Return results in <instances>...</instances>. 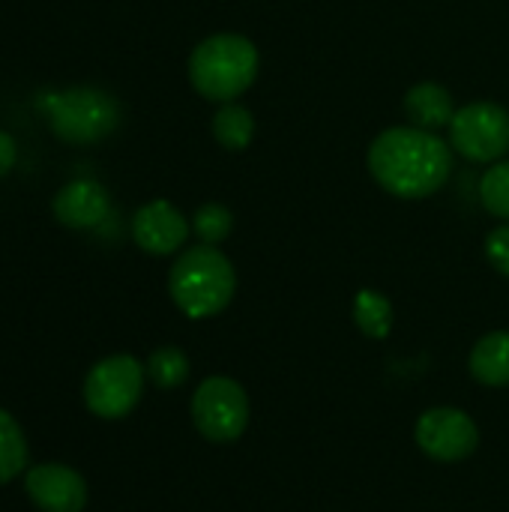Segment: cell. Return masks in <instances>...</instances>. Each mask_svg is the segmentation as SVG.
Instances as JSON below:
<instances>
[{
    "label": "cell",
    "instance_id": "cell-11",
    "mask_svg": "<svg viewBox=\"0 0 509 512\" xmlns=\"http://www.w3.org/2000/svg\"><path fill=\"white\" fill-rule=\"evenodd\" d=\"M51 210L54 219L66 228H96L108 216L111 201L96 180H72L54 195Z\"/></svg>",
    "mask_w": 509,
    "mask_h": 512
},
{
    "label": "cell",
    "instance_id": "cell-1",
    "mask_svg": "<svg viewBox=\"0 0 509 512\" xmlns=\"http://www.w3.org/2000/svg\"><path fill=\"white\" fill-rule=\"evenodd\" d=\"M366 162L384 192L402 201H423L450 180L453 147L429 129L393 126L369 144Z\"/></svg>",
    "mask_w": 509,
    "mask_h": 512
},
{
    "label": "cell",
    "instance_id": "cell-14",
    "mask_svg": "<svg viewBox=\"0 0 509 512\" xmlns=\"http://www.w3.org/2000/svg\"><path fill=\"white\" fill-rule=\"evenodd\" d=\"M213 138L225 150H246L255 138V117L240 102H222L213 114Z\"/></svg>",
    "mask_w": 509,
    "mask_h": 512
},
{
    "label": "cell",
    "instance_id": "cell-16",
    "mask_svg": "<svg viewBox=\"0 0 509 512\" xmlns=\"http://www.w3.org/2000/svg\"><path fill=\"white\" fill-rule=\"evenodd\" d=\"M27 468V441L12 414L0 408V486Z\"/></svg>",
    "mask_w": 509,
    "mask_h": 512
},
{
    "label": "cell",
    "instance_id": "cell-19",
    "mask_svg": "<svg viewBox=\"0 0 509 512\" xmlns=\"http://www.w3.org/2000/svg\"><path fill=\"white\" fill-rule=\"evenodd\" d=\"M480 201L495 216L509 222V162H495L480 180Z\"/></svg>",
    "mask_w": 509,
    "mask_h": 512
},
{
    "label": "cell",
    "instance_id": "cell-4",
    "mask_svg": "<svg viewBox=\"0 0 509 512\" xmlns=\"http://www.w3.org/2000/svg\"><path fill=\"white\" fill-rule=\"evenodd\" d=\"M48 120L60 141L93 144L117 129L120 105L99 87H72L48 99Z\"/></svg>",
    "mask_w": 509,
    "mask_h": 512
},
{
    "label": "cell",
    "instance_id": "cell-20",
    "mask_svg": "<svg viewBox=\"0 0 509 512\" xmlns=\"http://www.w3.org/2000/svg\"><path fill=\"white\" fill-rule=\"evenodd\" d=\"M486 258L501 276H509V225L495 228L486 237Z\"/></svg>",
    "mask_w": 509,
    "mask_h": 512
},
{
    "label": "cell",
    "instance_id": "cell-15",
    "mask_svg": "<svg viewBox=\"0 0 509 512\" xmlns=\"http://www.w3.org/2000/svg\"><path fill=\"white\" fill-rule=\"evenodd\" d=\"M354 324L369 339H387L393 330V306L381 291L363 288L354 297Z\"/></svg>",
    "mask_w": 509,
    "mask_h": 512
},
{
    "label": "cell",
    "instance_id": "cell-6",
    "mask_svg": "<svg viewBox=\"0 0 509 512\" xmlns=\"http://www.w3.org/2000/svg\"><path fill=\"white\" fill-rule=\"evenodd\" d=\"M147 369L132 354L99 360L84 381V402L99 420H123L135 411L144 393Z\"/></svg>",
    "mask_w": 509,
    "mask_h": 512
},
{
    "label": "cell",
    "instance_id": "cell-2",
    "mask_svg": "<svg viewBox=\"0 0 509 512\" xmlns=\"http://www.w3.org/2000/svg\"><path fill=\"white\" fill-rule=\"evenodd\" d=\"M234 291L237 270L228 255L219 252V246L198 243L186 249L168 273V294L174 306L192 321H204L225 312L234 300Z\"/></svg>",
    "mask_w": 509,
    "mask_h": 512
},
{
    "label": "cell",
    "instance_id": "cell-3",
    "mask_svg": "<svg viewBox=\"0 0 509 512\" xmlns=\"http://www.w3.org/2000/svg\"><path fill=\"white\" fill-rule=\"evenodd\" d=\"M258 48L240 33H216L195 45L189 57V81L210 102H234L258 78Z\"/></svg>",
    "mask_w": 509,
    "mask_h": 512
},
{
    "label": "cell",
    "instance_id": "cell-21",
    "mask_svg": "<svg viewBox=\"0 0 509 512\" xmlns=\"http://www.w3.org/2000/svg\"><path fill=\"white\" fill-rule=\"evenodd\" d=\"M15 156H18V153H15V141H12V135L0 129V177H6V174L12 171Z\"/></svg>",
    "mask_w": 509,
    "mask_h": 512
},
{
    "label": "cell",
    "instance_id": "cell-5",
    "mask_svg": "<svg viewBox=\"0 0 509 512\" xmlns=\"http://www.w3.org/2000/svg\"><path fill=\"white\" fill-rule=\"evenodd\" d=\"M192 423L210 444H234L249 426V396L225 375L204 378L192 396Z\"/></svg>",
    "mask_w": 509,
    "mask_h": 512
},
{
    "label": "cell",
    "instance_id": "cell-13",
    "mask_svg": "<svg viewBox=\"0 0 509 512\" xmlns=\"http://www.w3.org/2000/svg\"><path fill=\"white\" fill-rule=\"evenodd\" d=\"M471 375L486 387H509V330L486 333L471 351Z\"/></svg>",
    "mask_w": 509,
    "mask_h": 512
},
{
    "label": "cell",
    "instance_id": "cell-8",
    "mask_svg": "<svg viewBox=\"0 0 509 512\" xmlns=\"http://www.w3.org/2000/svg\"><path fill=\"white\" fill-rule=\"evenodd\" d=\"M417 447L435 462H462L480 447L477 423L459 408H429L414 429Z\"/></svg>",
    "mask_w": 509,
    "mask_h": 512
},
{
    "label": "cell",
    "instance_id": "cell-10",
    "mask_svg": "<svg viewBox=\"0 0 509 512\" xmlns=\"http://www.w3.org/2000/svg\"><path fill=\"white\" fill-rule=\"evenodd\" d=\"M192 225L171 201H150L132 219V237L147 255H171L189 240Z\"/></svg>",
    "mask_w": 509,
    "mask_h": 512
},
{
    "label": "cell",
    "instance_id": "cell-7",
    "mask_svg": "<svg viewBox=\"0 0 509 512\" xmlns=\"http://www.w3.org/2000/svg\"><path fill=\"white\" fill-rule=\"evenodd\" d=\"M450 147L468 162H501L509 153V111L498 102H468L450 120Z\"/></svg>",
    "mask_w": 509,
    "mask_h": 512
},
{
    "label": "cell",
    "instance_id": "cell-18",
    "mask_svg": "<svg viewBox=\"0 0 509 512\" xmlns=\"http://www.w3.org/2000/svg\"><path fill=\"white\" fill-rule=\"evenodd\" d=\"M192 228L201 243L219 246L234 231V213L225 204H201L192 216Z\"/></svg>",
    "mask_w": 509,
    "mask_h": 512
},
{
    "label": "cell",
    "instance_id": "cell-9",
    "mask_svg": "<svg viewBox=\"0 0 509 512\" xmlns=\"http://www.w3.org/2000/svg\"><path fill=\"white\" fill-rule=\"evenodd\" d=\"M24 489L42 512H81L87 507V483L69 465L45 462L30 468L24 477Z\"/></svg>",
    "mask_w": 509,
    "mask_h": 512
},
{
    "label": "cell",
    "instance_id": "cell-12",
    "mask_svg": "<svg viewBox=\"0 0 509 512\" xmlns=\"http://www.w3.org/2000/svg\"><path fill=\"white\" fill-rule=\"evenodd\" d=\"M456 102H453V93L444 87V84H435V81H423V84H414L408 93H405V114L411 117L414 126L420 129H441V126H450V120L456 117Z\"/></svg>",
    "mask_w": 509,
    "mask_h": 512
},
{
    "label": "cell",
    "instance_id": "cell-17",
    "mask_svg": "<svg viewBox=\"0 0 509 512\" xmlns=\"http://www.w3.org/2000/svg\"><path fill=\"white\" fill-rule=\"evenodd\" d=\"M189 357L174 348V345H165V348H156L147 360V378L159 387V390H177L189 381Z\"/></svg>",
    "mask_w": 509,
    "mask_h": 512
}]
</instances>
